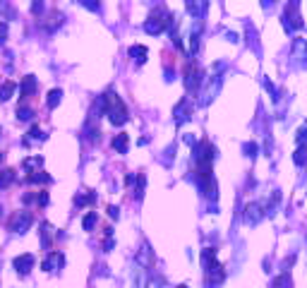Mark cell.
<instances>
[{
    "instance_id": "obj_1",
    "label": "cell",
    "mask_w": 307,
    "mask_h": 288,
    "mask_svg": "<svg viewBox=\"0 0 307 288\" xmlns=\"http://www.w3.org/2000/svg\"><path fill=\"white\" fill-rule=\"evenodd\" d=\"M103 108H106V115H108V120H111L115 127H120V125H125L127 120H130V115H127V108H125V103H123V99L115 94V91H106L103 96Z\"/></svg>"
},
{
    "instance_id": "obj_2",
    "label": "cell",
    "mask_w": 307,
    "mask_h": 288,
    "mask_svg": "<svg viewBox=\"0 0 307 288\" xmlns=\"http://www.w3.org/2000/svg\"><path fill=\"white\" fill-rule=\"evenodd\" d=\"M192 154H195V161H197V166H199V171H211V161H214V156H216V149H214L211 144L209 142L195 144Z\"/></svg>"
},
{
    "instance_id": "obj_3",
    "label": "cell",
    "mask_w": 307,
    "mask_h": 288,
    "mask_svg": "<svg viewBox=\"0 0 307 288\" xmlns=\"http://www.w3.org/2000/svg\"><path fill=\"white\" fill-rule=\"evenodd\" d=\"M168 12H164V10H159V12H154L146 22H144V31L146 34H151V36H156V34H161L164 29L168 27Z\"/></svg>"
},
{
    "instance_id": "obj_4",
    "label": "cell",
    "mask_w": 307,
    "mask_h": 288,
    "mask_svg": "<svg viewBox=\"0 0 307 288\" xmlns=\"http://www.w3.org/2000/svg\"><path fill=\"white\" fill-rule=\"evenodd\" d=\"M283 27H286V31L303 29V17H300L298 2H288V5H286V12H283Z\"/></svg>"
},
{
    "instance_id": "obj_5",
    "label": "cell",
    "mask_w": 307,
    "mask_h": 288,
    "mask_svg": "<svg viewBox=\"0 0 307 288\" xmlns=\"http://www.w3.org/2000/svg\"><path fill=\"white\" fill-rule=\"evenodd\" d=\"M31 224H34L31 211H15L12 219H10V230L12 233H27Z\"/></svg>"
},
{
    "instance_id": "obj_6",
    "label": "cell",
    "mask_w": 307,
    "mask_h": 288,
    "mask_svg": "<svg viewBox=\"0 0 307 288\" xmlns=\"http://www.w3.org/2000/svg\"><path fill=\"white\" fill-rule=\"evenodd\" d=\"M204 271H206V288H216L224 284L225 274H224V267L219 264V262H211V264H206L204 267Z\"/></svg>"
},
{
    "instance_id": "obj_7",
    "label": "cell",
    "mask_w": 307,
    "mask_h": 288,
    "mask_svg": "<svg viewBox=\"0 0 307 288\" xmlns=\"http://www.w3.org/2000/svg\"><path fill=\"white\" fill-rule=\"evenodd\" d=\"M262 216H264V206L259 202H252L245 206V224L247 226H257L262 221Z\"/></svg>"
},
{
    "instance_id": "obj_8",
    "label": "cell",
    "mask_w": 307,
    "mask_h": 288,
    "mask_svg": "<svg viewBox=\"0 0 307 288\" xmlns=\"http://www.w3.org/2000/svg\"><path fill=\"white\" fill-rule=\"evenodd\" d=\"M202 84V72H199V67H195L192 62L187 65V70H185V89L187 91H197Z\"/></svg>"
},
{
    "instance_id": "obj_9",
    "label": "cell",
    "mask_w": 307,
    "mask_h": 288,
    "mask_svg": "<svg viewBox=\"0 0 307 288\" xmlns=\"http://www.w3.org/2000/svg\"><path fill=\"white\" fill-rule=\"evenodd\" d=\"M65 267V255L62 252H48L43 259V271H56Z\"/></svg>"
},
{
    "instance_id": "obj_10",
    "label": "cell",
    "mask_w": 307,
    "mask_h": 288,
    "mask_svg": "<svg viewBox=\"0 0 307 288\" xmlns=\"http://www.w3.org/2000/svg\"><path fill=\"white\" fill-rule=\"evenodd\" d=\"M12 267H15V271L17 274H24L27 276L29 271H31V267H34V255H20V257L12 259Z\"/></svg>"
},
{
    "instance_id": "obj_11",
    "label": "cell",
    "mask_w": 307,
    "mask_h": 288,
    "mask_svg": "<svg viewBox=\"0 0 307 288\" xmlns=\"http://www.w3.org/2000/svg\"><path fill=\"white\" fill-rule=\"evenodd\" d=\"M293 60L298 65L307 62V41L305 39H293Z\"/></svg>"
},
{
    "instance_id": "obj_12",
    "label": "cell",
    "mask_w": 307,
    "mask_h": 288,
    "mask_svg": "<svg viewBox=\"0 0 307 288\" xmlns=\"http://www.w3.org/2000/svg\"><path fill=\"white\" fill-rule=\"evenodd\" d=\"M219 86H221V77H214V80H209V84H206V89L202 91V99H199V103L202 106H206L216 94H219Z\"/></svg>"
},
{
    "instance_id": "obj_13",
    "label": "cell",
    "mask_w": 307,
    "mask_h": 288,
    "mask_svg": "<svg viewBox=\"0 0 307 288\" xmlns=\"http://www.w3.org/2000/svg\"><path fill=\"white\" fill-rule=\"evenodd\" d=\"M36 89H39L36 77H34V75H27V77L22 80V84H20V94H22V99H27V96H34V94H36Z\"/></svg>"
},
{
    "instance_id": "obj_14",
    "label": "cell",
    "mask_w": 307,
    "mask_h": 288,
    "mask_svg": "<svg viewBox=\"0 0 307 288\" xmlns=\"http://www.w3.org/2000/svg\"><path fill=\"white\" fill-rule=\"evenodd\" d=\"M22 168L27 173L43 171V156H27V159L22 161Z\"/></svg>"
},
{
    "instance_id": "obj_15",
    "label": "cell",
    "mask_w": 307,
    "mask_h": 288,
    "mask_svg": "<svg viewBox=\"0 0 307 288\" xmlns=\"http://www.w3.org/2000/svg\"><path fill=\"white\" fill-rule=\"evenodd\" d=\"M187 106H190V101L187 99H183L178 106H175V111H173V115H175V125H183L190 115H187Z\"/></svg>"
},
{
    "instance_id": "obj_16",
    "label": "cell",
    "mask_w": 307,
    "mask_h": 288,
    "mask_svg": "<svg viewBox=\"0 0 307 288\" xmlns=\"http://www.w3.org/2000/svg\"><path fill=\"white\" fill-rule=\"evenodd\" d=\"M130 58L132 60H137V62H146V56H149V51H146V46H140V43H135V46H130Z\"/></svg>"
},
{
    "instance_id": "obj_17",
    "label": "cell",
    "mask_w": 307,
    "mask_h": 288,
    "mask_svg": "<svg viewBox=\"0 0 307 288\" xmlns=\"http://www.w3.org/2000/svg\"><path fill=\"white\" fill-rule=\"evenodd\" d=\"M51 180H53V178L46 171H36V173H29L27 175V183H34V185H48Z\"/></svg>"
},
{
    "instance_id": "obj_18",
    "label": "cell",
    "mask_w": 307,
    "mask_h": 288,
    "mask_svg": "<svg viewBox=\"0 0 307 288\" xmlns=\"http://www.w3.org/2000/svg\"><path fill=\"white\" fill-rule=\"evenodd\" d=\"M127 146H130V137L127 135H115L113 137V149L118 154H127Z\"/></svg>"
},
{
    "instance_id": "obj_19",
    "label": "cell",
    "mask_w": 307,
    "mask_h": 288,
    "mask_svg": "<svg viewBox=\"0 0 307 288\" xmlns=\"http://www.w3.org/2000/svg\"><path fill=\"white\" fill-rule=\"evenodd\" d=\"M15 89H17L15 82L5 80V82L0 84V101H10V99H12V94H15Z\"/></svg>"
},
{
    "instance_id": "obj_20",
    "label": "cell",
    "mask_w": 307,
    "mask_h": 288,
    "mask_svg": "<svg viewBox=\"0 0 307 288\" xmlns=\"http://www.w3.org/2000/svg\"><path fill=\"white\" fill-rule=\"evenodd\" d=\"M187 12L192 17H202L206 12V2H195V0H187Z\"/></svg>"
},
{
    "instance_id": "obj_21",
    "label": "cell",
    "mask_w": 307,
    "mask_h": 288,
    "mask_svg": "<svg viewBox=\"0 0 307 288\" xmlns=\"http://www.w3.org/2000/svg\"><path fill=\"white\" fill-rule=\"evenodd\" d=\"M137 262H140V267H142V269L151 267V250H149V245H142L140 255H137Z\"/></svg>"
},
{
    "instance_id": "obj_22",
    "label": "cell",
    "mask_w": 307,
    "mask_h": 288,
    "mask_svg": "<svg viewBox=\"0 0 307 288\" xmlns=\"http://www.w3.org/2000/svg\"><path fill=\"white\" fill-rule=\"evenodd\" d=\"M29 144L31 142H43L46 140V135H43V130L39 127V125H31V130H29V137H24Z\"/></svg>"
},
{
    "instance_id": "obj_23",
    "label": "cell",
    "mask_w": 307,
    "mask_h": 288,
    "mask_svg": "<svg viewBox=\"0 0 307 288\" xmlns=\"http://www.w3.org/2000/svg\"><path fill=\"white\" fill-rule=\"evenodd\" d=\"M60 101H62V89H51V91H48V99H46L48 108H56Z\"/></svg>"
},
{
    "instance_id": "obj_24",
    "label": "cell",
    "mask_w": 307,
    "mask_h": 288,
    "mask_svg": "<svg viewBox=\"0 0 307 288\" xmlns=\"http://www.w3.org/2000/svg\"><path fill=\"white\" fill-rule=\"evenodd\" d=\"M274 288H293V281H290V274H288V271H283V274H279V276L274 279Z\"/></svg>"
},
{
    "instance_id": "obj_25",
    "label": "cell",
    "mask_w": 307,
    "mask_h": 288,
    "mask_svg": "<svg viewBox=\"0 0 307 288\" xmlns=\"http://www.w3.org/2000/svg\"><path fill=\"white\" fill-rule=\"evenodd\" d=\"M199 34H202L199 27H195V31L190 34V56H195L197 51H199Z\"/></svg>"
},
{
    "instance_id": "obj_26",
    "label": "cell",
    "mask_w": 307,
    "mask_h": 288,
    "mask_svg": "<svg viewBox=\"0 0 307 288\" xmlns=\"http://www.w3.org/2000/svg\"><path fill=\"white\" fill-rule=\"evenodd\" d=\"M96 221H99L96 211H89V214H86V216L82 219V228H84V230H94V226H96Z\"/></svg>"
},
{
    "instance_id": "obj_27",
    "label": "cell",
    "mask_w": 307,
    "mask_h": 288,
    "mask_svg": "<svg viewBox=\"0 0 307 288\" xmlns=\"http://www.w3.org/2000/svg\"><path fill=\"white\" fill-rule=\"evenodd\" d=\"M12 180H15V171H12V168H5V171H0V190H2V187H7Z\"/></svg>"
},
{
    "instance_id": "obj_28",
    "label": "cell",
    "mask_w": 307,
    "mask_h": 288,
    "mask_svg": "<svg viewBox=\"0 0 307 288\" xmlns=\"http://www.w3.org/2000/svg\"><path fill=\"white\" fill-rule=\"evenodd\" d=\"M293 161H295L298 166H305L307 164V146H298V151L293 154Z\"/></svg>"
},
{
    "instance_id": "obj_29",
    "label": "cell",
    "mask_w": 307,
    "mask_h": 288,
    "mask_svg": "<svg viewBox=\"0 0 307 288\" xmlns=\"http://www.w3.org/2000/svg\"><path fill=\"white\" fill-rule=\"evenodd\" d=\"M94 200H96L94 192H89V195H77V197H75V204H77V206H86V204H91Z\"/></svg>"
},
{
    "instance_id": "obj_30",
    "label": "cell",
    "mask_w": 307,
    "mask_h": 288,
    "mask_svg": "<svg viewBox=\"0 0 307 288\" xmlns=\"http://www.w3.org/2000/svg\"><path fill=\"white\" fill-rule=\"evenodd\" d=\"M41 243H43V247H51V226L48 224L41 226Z\"/></svg>"
},
{
    "instance_id": "obj_31",
    "label": "cell",
    "mask_w": 307,
    "mask_h": 288,
    "mask_svg": "<svg viewBox=\"0 0 307 288\" xmlns=\"http://www.w3.org/2000/svg\"><path fill=\"white\" fill-rule=\"evenodd\" d=\"M243 151H245V156H247V159H254V156H257V151H259V146H257L254 142H245V144H243Z\"/></svg>"
},
{
    "instance_id": "obj_32",
    "label": "cell",
    "mask_w": 307,
    "mask_h": 288,
    "mask_svg": "<svg viewBox=\"0 0 307 288\" xmlns=\"http://www.w3.org/2000/svg\"><path fill=\"white\" fill-rule=\"evenodd\" d=\"M31 118H34V111H31V108H27V106H20V108H17V120L24 123V120H31Z\"/></svg>"
},
{
    "instance_id": "obj_33",
    "label": "cell",
    "mask_w": 307,
    "mask_h": 288,
    "mask_svg": "<svg viewBox=\"0 0 307 288\" xmlns=\"http://www.w3.org/2000/svg\"><path fill=\"white\" fill-rule=\"evenodd\" d=\"M295 142H298V146H307V125H303V127L298 130V135H295Z\"/></svg>"
},
{
    "instance_id": "obj_34",
    "label": "cell",
    "mask_w": 307,
    "mask_h": 288,
    "mask_svg": "<svg viewBox=\"0 0 307 288\" xmlns=\"http://www.w3.org/2000/svg\"><path fill=\"white\" fill-rule=\"evenodd\" d=\"M144 185H146V178L144 175H137V190H135V197L142 200V195H144Z\"/></svg>"
},
{
    "instance_id": "obj_35",
    "label": "cell",
    "mask_w": 307,
    "mask_h": 288,
    "mask_svg": "<svg viewBox=\"0 0 307 288\" xmlns=\"http://www.w3.org/2000/svg\"><path fill=\"white\" fill-rule=\"evenodd\" d=\"M264 86H266V89H269V94H271V96H274V99H279V91H276V86L271 84V82H269V80H264Z\"/></svg>"
},
{
    "instance_id": "obj_36",
    "label": "cell",
    "mask_w": 307,
    "mask_h": 288,
    "mask_svg": "<svg viewBox=\"0 0 307 288\" xmlns=\"http://www.w3.org/2000/svg\"><path fill=\"white\" fill-rule=\"evenodd\" d=\"M36 202H39L41 206H46V204H48V192H39V195H36Z\"/></svg>"
},
{
    "instance_id": "obj_37",
    "label": "cell",
    "mask_w": 307,
    "mask_h": 288,
    "mask_svg": "<svg viewBox=\"0 0 307 288\" xmlns=\"http://www.w3.org/2000/svg\"><path fill=\"white\" fill-rule=\"evenodd\" d=\"M82 5H84V7H89V10H94V12H96V10H101V5H99V2H89V0H82Z\"/></svg>"
},
{
    "instance_id": "obj_38",
    "label": "cell",
    "mask_w": 307,
    "mask_h": 288,
    "mask_svg": "<svg viewBox=\"0 0 307 288\" xmlns=\"http://www.w3.org/2000/svg\"><path fill=\"white\" fill-rule=\"evenodd\" d=\"M5 39H7V24H5V22H0V43H2Z\"/></svg>"
},
{
    "instance_id": "obj_39",
    "label": "cell",
    "mask_w": 307,
    "mask_h": 288,
    "mask_svg": "<svg viewBox=\"0 0 307 288\" xmlns=\"http://www.w3.org/2000/svg\"><path fill=\"white\" fill-rule=\"evenodd\" d=\"M31 12H34V15H41V12H43V2H34V5H31Z\"/></svg>"
},
{
    "instance_id": "obj_40",
    "label": "cell",
    "mask_w": 307,
    "mask_h": 288,
    "mask_svg": "<svg viewBox=\"0 0 307 288\" xmlns=\"http://www.w3.org/2000/svg\"><path fill=\"white\" fill-rule=\"evenodd\" d=\"M108 216H111V219H118V216H120V209H118V206H108Z\"/></svg>"
},
{
    "instance_id": "obj_41",
    "label": "cell",
    "mask_w": 307,
    "mask_h": 288,
    "mask_svg": "<svg viewBox=\"0 0 307 288\" xmlns=\"http://www.w3.org/2000/svg\"><path fill=\"white\" fill-rule=\"evenodd\" d=\"M103 250H106V252H111V250H113V238H106V245H103Z\"/></svg>"
},
{
    "instance_id": "obj_42",
    "label": "cell",
    "mask_w": 307,
    "mask_h": 288,
    "mask_svg": "<svg viewBox=\"0 0 307 288\" xmlns=\"http://www.w3.org/2000/svg\"><path fill=\"white\" fill-rule=\"evenodd\" d=\"M225 36H228V41H230V43H235V41H238V34H233V31H228Z\"/></svg>"
},
{
    "instance_id": "obj_43",
    "label": "cell",
    "mask_w": 307,
    "mask_h": 288,
    "mask_svg": "<svg viewBox=\"0 0 307 288\" xmlns=\"http://www.w3.org/2000/svg\"><path fill=\"white\" fill-rule=\"evenodd\" d=\"M22 200H24V204H29V202H34V195H24Z\"/></svg>"
},
{
    "instance_id": "obj_44",
    "label": "cell",
    "mask_w": 307,
    "mask_h": 288,
    "mask_svg": "<svg viewBox=\"0 0 307 288\" xmlns=\"http://www.w3.org/2000/svg\"><path fill=\"white\" fill-rule=\"evenodd\" d=\"M0 164H2V154H0Z\"/></svg>"
},
{
    "instance_id": "obj_45",
    "label": "cell",
    "mask_w": 307,
    "mask_h": 288,
    "mask_svg": "<svg viewBox=\"0 0 307 288\" xmlns=\"http://www.w3.org/2000/svg\"><path fill=\"white\" fill-rule=\"evenodd\" d=\"M178 288H187V286H178Z\"/></svg>"
}]
</instances>
